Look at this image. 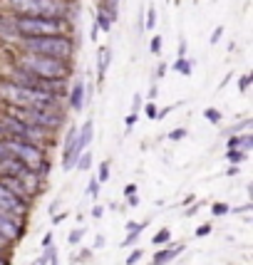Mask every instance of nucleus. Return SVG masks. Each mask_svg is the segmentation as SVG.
<instances>
[{"instance_id":"nucleus-1","label":"nucleus","mask_w":253,"mask_h":265,"mask_svg":"<svg viewBox=\"0 0 253 265\" xmlns=\"http://www.w3.org/2000/svg\"><path fill=\"white\" fill-rule=\"evenodd\" d=\"M70 23L65 17H30V15H0V35L8 40H25L42 35H67Z\"/></svg>"},{"instance_id":"nucleus-2","label":"nucleus","mask_w":253,"mask_h":265,"mask_svg":"<svg viewBox=\"0 0 253 265\" xmlns=\"http://www.w3.org/2000/svg\"><path fill=\"white\" fill-rule=\"evenodd\" d=\"M0 99L8 104V107H40V109H60L57 104V94L52 92H45L38 87H20L13 84L8 80L0 82Z\"/></svg>"},{"instance_id":"nucleus-3","label":"nucleus","mask_w":253,"mask_h":265,"mask_svg":"<svg viewBox=\"0 0 253 265\" xmlns=\"http://www.w3.org/2000/svg\"><path fill=\"white\" fill-rule=\"evenodd\" d=\"M20 50L28 55L55 57V60H67L70 62L75 55V42L70 35H42V37H25L17 40Z\"/></svg>"},{"instance_id":"nucleus-4","label":"nucleus","mask_w":253,"mask_h":265,"mask_svg":"<svg viewBox=\"0 0 253 265\" xmlns=\"http://www.w3.org/2000/svg\"><path fill=\"white\" fill-rule=\"evenodd\" d=\"M17 67L30 72V74H35L38 80H67L72 74V67L67 60L28 55V52H23V55L17 57Z\"/></svg>"},{"instance_id":"nucleus-5","label":"nucleus","mask_w":253,"mask_h":265,"mask_svg":"<svg viewBox=\"0 0 253 265\" xmlns=\"http://www.w3.org/2000/svg\"><path fill=\"white\" fill-rule=\"evenodd\" d=\"M8 13L30 15V17H65L67 20V3L65 0H5Z\"/></svg>"},{"instance_id":"nucleus-6","label":"nucleus","mask_w":253,"mask_h":265,"mask_svg":"<svg viewBox=\"0 0 253 265\" xmlns=\"http://www.w3.org/2000/svg\"><path fill=\"white\" fill-rule=\"evenodd\" d=\"M3 144H5V149H8V154H10L13 159L23 161V164L28 168H32L38 176L47 168V164H45V152H42V146H38V144L17 141V139H3Z\"/></svg>"},{"instance_id":"nucleus-7","label":"nucleus","mask_w":253,"mask_h":265,"mask_svg":"<svg viewBox=\"0 0 253 265\" xmlns=\"http://www.w3.org/2000/svg\"><path fill=\"white\" fill-rule=\"evenodd\" d=\"M0 211H5V213H10L15 218H25L30 211V203L28 201H23L20 196H15L10 188H5L3 183H0Z\"/></svg>"},{"instance_id":"nucleus-8","label":"nucleus","mask_w":253,"mask_h":265,"mask_svg":"<svg viewBox=\"0 0 253 265\" xmlns=\"http://www.w3.org/2000/svg\"><path fill=\"white\" fill-rule=\"evenodd\" d=\"M23 233H25V221L0 211V238L5 243H17L23 238Z\"/></svg>"},{"instance_id":"nucleus-9","label":"nucleus","mask_w":253,"mask_h":265,"mask_svg":"<svg viewBox=\"0 0 253 265\" xmlns=\"http://www.w3.org/2000/svg\"><path fill=\"white\" fill-rule=\"evenodd\" d=\"M0 183L5 186V188H10L15 196H20L23 201H28L30 203V198H32V191H30L28 186L23 181H17V179H13V176H0Z\"/></svg>"},{"instance_id":"nucleus-10","label":"nucleus","mask_w":253,"mask_h":265,"mask_svg":"<svg viewBox=\"0 0 253 265\" xmlns=\"http://www.w3.org/2000/svg\"><path fill=\"white\" fill-rule=\"evenodd\" d=\"M70 109L75 114L77 112H82L84 109V82L82 80H75V84H72V89H70Z\"/></svg>"},{"instance_id":"nucleus-11","label":"nucleus","mask_w":253,"mask_h":265,"mask_svg":"<svg viewBox=\"0 0 253 265\" xmlns=\"http://www.w3.org/2000/svg\"><path fill=\"white\" fill-rule=\"evenodd\" d=\"M110 62H112V50L107 45H102L97 50V80L99 82H104L107 70H110Z\"/></svg>"},{"instance_id":"nucleus-12","label":"nucleus","mask_w":253,"mask_h":265,"mask_svg":"<svg viewBox=\"0 0 253 265\" xmlns=\"http://www.w3.org/2000/svg\"><path fill=\"white\" fill-rule=\"evenodd\" d=\"M117 20L112 13H107L104 8H97V17H95V23H97L99 32H110L112 30V23Z\"/></svg>"},{"instance_id":"nucleus-13","label":"nucleus","mask_w":253,"mask_h":265,"mask_svg":"<svg viewBox=\"0 0 253 265\" xmlns=\"http://www.w3.org/2000/svg\"><path fill=\"white\" fill-rule=\"evenodd\" d=\"M182 253V245L179 248H167V251H159L154 255V265H164V263H169V260H174L176 255Z\"/></svg>"},{"instance_id":"nucleus-14","label":"nucleus","mask_w":253,"mask_h":265,"mask_svg":"<svg viewBox=\"0 0 253 265\" xmlns=\"http://www.w3.org/2000/svg\"><path fill=\"white\" fill-rule=\"evenodd\" d=\"M171 67H174V72H179V74H191V70H194V60H189V57H179Z\"/></svg>"},{"instance_id":"nucleus-15","label":"nucleus","mask_w":253,"mask_h":265,"mask_svg":"<svg viewBox=\"0 0 253 265\" xmlns=\"http://www.w3.org/2000/svg\"><path fill=\"white\" fill-rule=\"evenodd\" d=\"M75 144H77V126H70L67 129V139H65V146H62V152H65V156L75 149Z\"/></svg>"},{"instance_id":"nucleus-16","label":"nucleus","mask_w":253,"mask_h":265,"mask_svg":"<svg viewBox=\"0 0 253 265\" xmlns=\"http://www.w3.org/2000/svg\"><path fill=\"white\" fill-rule=\"evenodd\" d=\"M169 238H171L169 228H161V231H156V233H154L152 243H154V245H164V243H169Z\"/></svg>"},{"instance_id":"nucleus-17","label":"nucleus","mask_w":253,"mask_h":265,"mask_svg":"<svg viewBox=\"0 0 253 265\" xmlns=\"http://www.w3.org/2000/svg\"><path fill=\"white\" fill-rule=\"evenodd\" d=\"M204 117L209 119L211 124H219V122L224 119V114L219 112V109H213V107H206V109H204Z\"/></svg>"},{"instance_id":"nucleus-18","label":"nucleus","mask_w":253,"mask_h":265,"mask_svg":"<svg viewBox=\"0 0 253 265\" xmlns=\"http://www.w3.org/2000/svg\"><path fill=\"white\" fill-rule=\"evenodd\" d=\"M154 25H156V8L154 5H149V8H147V23H144V28L154 30Z\"/></svg>"},{"instance_id":"nucleus-19","label":"nucleus","mask_w":253,"mask_h":265,"mask_svg":"<svg viewBox=\"0 0 253 265\" xmlns=\"http://www.w3.org/2000/svg\"><path fill=\"white\" fill-rule=\"evenodd\" d=\"M97 181H99V183L110 181V161H102V164H99V174H97Z\"/></svg>"},{"instance_id":"nucleus-20","label":"nucleus","mask_w":253,"mask_h":265,"mask_svg":"<svg viewBox=\"0 0 253 265\" xmlns=\"http://www.w3.org/2000/svg\"><path fill=\"white\" fill-rule=\"evenodd\" d=\"M161 35H154L152 40H149V50H152V55H161Z\"/></svg>"},{"instance_id":"nucleus-21","label":"nucleus","mask_w":253,"mask_h":265,"mask_svg":"<svg viewBox=\"0 0 253 265\" xmlns=\"http://www.w3.org/2000/svg\"><path fill=\"white\" fill-rule=\"evenodd\" d=\"M226 159H228V161H233V164H239V161H243V159H246V152H239V149H228Z\"/></svg>"},{"instance_id":"nucleus-22","label":"nucleus","mask_w":253,"mask_h":265,"mask_svg":"<svg viewBox=\"0 0 253 265\" xmlns=\"http://www.w3.org/2000/svg\"><path fill=\"white\" fill-rule=\"evenodd\" d=\"M89 166H92V156H89V154H82L80 161H77V168H80V171H87Z\"/></svg>"},{"instance_id":"nucleus-23","label":"nucleus","mask_w":253,"mask_h":265,"mask_svg":"<svg viewBox=\"0 0 253 265\" xmlns=\"http://www.w3.org/2000/svg\"><path fill=\"white\" fill-rule=\"evenodd\" d=\"M251 146H253V137H251V134H243V137H241V152L248 154V149H251Z\"/></svg>"},{"instance_id":"nucleus-24","label":"nucleus","mask_w":253,"mask_h":265,"mask_svg":"<svg viewBox=\"0 0 253 265\" xmlns=\"http://www.w3.org/2000/svg\"><path fill=\"white\" fill-rule=\"evenodd\" d=\"M251 80H253L251 74H243V77H241V80H239V89H241V92H248V87H251Z\"/></svg>"},{"instance_id":"nucleus-25","label":"nucleus","mask_w":253,"mask_h":265,"mask_svg":"<svg viewBox=\"0 0 253 265\" xmlns=\"http://www.w3.org/2000/svg\"><path fill=\"white\" fill-rule=\"evenodd\" d=\"M144 109H147V117H149V119H156V117H159V109H156L154 102H147V107H144Z\"/></svg>"},{"instance_id":"nucleus-26","label":"nucleus","mask_w":253,"mask_h":265,"mask_svg":"<svg viewBox=\"0 0 253 265\" xmlns=\"http://www.w3.org/2000/svg\"><path fill=\"white\" fill-rule=\"evenodd\" d=\"M226 146H228V149H239L241 152V137L239 134H231V139L226 141Z\"/></svg>"},{"instance_id":"nucleus-27","label":"nucleus","mask_w":253,"mask_h":265,"mask_svg":"<svg viewBox=\"0 0 253 265\" xmlns=\"http://www.w3.org/2000/svg\"><path fill=\"white\" fill-rule=\"evenodd\" d=\"M82 236H84V228H77V231H72V233H70V243H72V245H77V243L82 240Z\"/></svg>"},{"instance_id":"nucleus-28","label":"nucleus","mask_w":253,"mask_h":265,"mask_svg":"<svg viewBox=\"0 0 253 265\" xmlns=\"http://www.w3.org/2000/svg\"><path fill=\"white\" fill-rule=\"evenodd\" d=\"M169 139H171V141H182V139H186V129H174V131L169 134Z\"/></svg>"},{"instance_id":"nucleus-29","label":"nucleus","mask_w":253,"mask_h":265,"mask_svg":"<svg viewBox=\"0 0 253 265\" xmlns=\"http://www.w3.org/2000/svg\"><path fill=\"white\" fill-rule=\"evenodd\" d=\"M211 211H213V216H226V213H228V206H226V203H216Z\"/></svg>"},{"instance_id":"nucleus-30","label":"nucleus","mask_w":253,"mask_h":265,"mask_svg":"<svg viewBox=\"0 0 253 265\" xmlns=\"http://www.w3.org/2000/svg\"><path fill=\"white\" fill-rule=\"evenodd\" d=\"M139 258H141V251L137 248V251H132V253H129V258H127V265H134L137 260H139Z\"/></svg>"},{"instance_id":"nucleus-31","label":"nucleus","mask_w":253,"mask_h":265,"mask_svg":"<svg viewBox=\"0 0 253 265\" xmlns=\"http://www.w3.org/2000/svg\"><path fill=\"white\" fill-rule=\"evenodd\" d=\"M221 37H224V28H221V25H219V28L213 30V35H211V45H216V42L221 40Z\"/></svg>"},{"instance_id":"nucleus-32","label":"nucleus","mask_w":253,"mask_h":265,"mask_svg":"<svg viewBox=\"0 0 253 265\" xmlns=\"http://www.w3.org/2000/svg\"><path fill=\"white\" fill-rule=\"evenodd\" d=\"M87 191H89V196H95V198H97L99 196V181L97 179H92V183H89V188H87Z\"/></svg>"},{"instance_id":"nucleus-33","label":"nucleus","mask_w":253,"mask_h":265,"mask_svg":"<svg viewBox=\"0 0 253 265\" xmlns=\"http://www.w3.org/2000/svg\"><path fill=\"white\" fill-rule=\"evenodd\" d=\"M141 107V94H134V102H132V114H137V109Z\"/></svg>"},{"instance_id":"nucleus-34","label":"nucleus","mask_w":253,"mask_h":265,"mask_svg":"<svg viewBox=\"0 0 253 265\" xmlns=\"http://www.w3.org/2000/svg\"><path fill=\"white\" fill-rule=\"evenodd\" d=\"M209 233H211V225H201V228H198V231H196V236H198V238L209 236Z\"/></svg>"},{"instance_id":"nucleus-35","label":"nucleus","mask_w":253,"mask_h":265,"mask_svg":"<svg viewBox=\"0 0 253 265\" xmlns=\"http://www.w3.org/2000/svg\"><path fill=\"white\" fill-rule=\"evenodd\" d=\"M134 124H137V114H129L127 117V129H132Z\"/></svg>"},{"instance_id":"nucleus-36","label":"nucleus","mask_w":253,"mask_h":265,"mask_svg":"<svg viewBox=\"0 0 253 265\" xmlns=\"http://www.w3.org/2000/svg\"><path fill=\"white\" fill-rule=\"evenodd\" d=\"M8 156H10V154H8L5 144H3V139H0V161H3V159H8Z\"/></svg>"},{"instance_id":"nucleus-37","label":"nucleus","mask_w":253,"mask_h":265,"mask_svg":"<svg viewBox=\"0 0 253 265\" xmlns=\"http://www.w3.org/2000/svg\"><path fill=\"white\" fill-rule=\"evenodd\" d=\"M124 194L127 196H134V194H137V186H134V183H129V186L124 188Z\"/></svg>"},{"instance_id":"nucleus-38","label":"nucleus","mask_w":253,"mask_h":265,"mask_svg":"<svg viewBox=\"0 0 253 265\" xmlns=\"http://www.w3.org/2000/svg\"><path fill=\"white\" fill-rule=\"evenodd\" d=\"M102 213H104L102 206H95V209H92V216H95V218H102Z\"/></svg>"},{"instance_id":"nucleus-39","label":"nucleus","mask_w":253,"mask_h":265,"mask_svg":"<svg viewBox=\"0 0 253 265\" xmlns=\"http://www.w3.org/2000/svg\"><path fill=\"white\" fill-rule=\"evenodd\" d=\"M186 55V40H182V45H179V57Z\"/></svg>"},{"instance_id":"nucleus-40","label":"nucleus","mask_w":253,"mask_h":265,"mask_svg":"<svg viewBox=\"0 0 253 265\" xmlns=\"http://www.w3.org/2000/svg\"><path fill=\"white\" fill-rule=\"evenodd\" d=\"M137 203H139V198H137V194H134V196H129V206H137Z\"/></svg>"},{"instance_id":"nucleus-41","label":"nucleus","mask_w":253,"mask_h":265,"mask_svg":"<svg viewBox=\"0 0 253 265\" xmlns=\"http://www.w3.org/2000/svg\"><path fill=\"white\" fill-rule=\"evenodd\" d=\"M0 265H10V263H8V258H5L3 253H0Z\"/></svg>"},{"instance_id":"nucleus-42","label":"nucleus","mask_w":253,"mask_h":265,"mask_svg":"<svg viewBox=\"0 0 253 265\" xmlns=\"http://www.w3.org/2000/svg\"><path fill=\"white\" fill-rule=\"evenodd\" d=\"M5 245H8V243H5V240H3V238H0V253L5 251Z\"/></svg>"},{"instance_id":"nucleus-43","label":"nucleus","mask_w":253,"mask_h":265,"mask_svg":"<svg viewBox=\"0 0 253 265\" xmlns=\"http://www.w3.org/2000/svg\"><path fill=\"white\" fill-rule=\"evenodd\" d=\"M0 139H3V124H0Z\"/></svg>"}]
</instances>
